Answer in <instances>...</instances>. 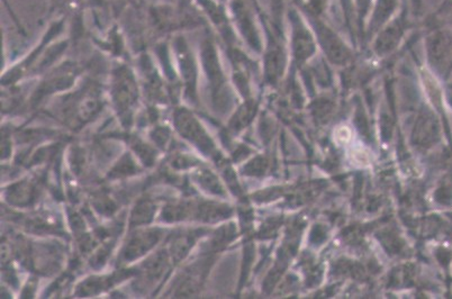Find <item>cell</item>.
Listing matches in <instances>:
<instances>
[{"label": "cell", "mask_w": 452, "mask_h": 299, "mask_svg": "<svg viewBox=\"0 0 452 299\" xmlns=\"http://www.w3.org/2000/svg\"><path fill=\"white\" fill-rule=\"evenodd\" d=\"M446 99H447L448 104L452 110V83H450L448 88L446 89Z\"/></svg>", "instance_id": "30bf717a"}, {"label": "cell", "mask_w": 452, "mask_h": 299, "mask_svg": "<svg viewBox=\"0 0 452 299\" xmlns=\"http://www.w3.org/2000/svg\"><path fill=\"white\" fill-rule=\"evenodd\" d=\"M412 3V7L414 11H421V6H422V0H411Z\"/></svg>", "instance_id": "8fae6325"}, {"label": "cell", "mask_w": 452, "mask_h": 299, "mask_svg": "<svg viewBox=\"0 0 452 299\" xmlns=\"http://www.w3.org/2000/svg\"><path fill=\"white\" fill-rule=\"evenodd\" d=\"M426 51L434 71L447 73L452 65V30L448 26L434 27L426 35Z\"/></svg>", "instance_id": "7a4b0ae2"}, {"label": "cell", "mask_w": 452, "mask_h": 299, "mask_svg": "<svg viewBox=\"0 0 452 299\" xmlns=\"http://www.w3.org/2000/svg\"><path fill=\"white\" fill-rule=\"evenodd\" d=\"M290 24V44L298 62H305L314 56L317 41L314 32L301 14L293 9L288 14Z\"/></svg>", "instance_id": "3957f363"}, {"label": "cell", "mask_w": 452, "mask_h": 299, "mask_svg": "<svg viewBox=\"0 0 452 299\" xmlns=\"http://www.w3.org/2000/svg\"><path fill=\"white\" fill-rule=\"evenodd\" d=\"M285 65L286 53L282 38L277 32L276 26L272 25V34L270 35V42L266 54V75L268 80L272 83L279 80Z\"/></svg>", "instance_id": "8992f818"}, {"label": "cell", "mask_w": 452, "mask_h": 299, "mask_svg": "<svg viewBox=\"0 0 452 299\" xmlns=\"http://www.w3.org/2000/svg\"><path fill=\"white\" fill-rule=\"evenodd\" d=\"M410 27L406 11L397 13L375 34L374 51L379 56H387L401 44Z\"/></svg>", "instance_id": "277c9868"}, {"label": "cell", "mask_w": 452, "mask_h": 299, "mask_svg": "<svg viewBox=\"0 0 452 299\" xmlns=\"http://www.w3.org/2000/svg\"><path fill=\"white\" fill-rule=\"evenodd\" d=\"M438 199L441 201L442 204L451 203L452 201V184L448 182L444 184L443 187L440 188L438 192Z\"/></svg>", "instance_id": "9c48e42d"}, {"label": "cell", "mask_w": 452, "mask_h": 299, "mask_svg": "<svg viewBox=\"0 0 452 299\" xmlns=\"http://www.w3.org/2000/svg\"><path fill=\"white\" fill-rule=\"evenodd\" d=\"M399 13V0H373L368 19L367 32L375 35Z\"/></svg>", "instance_id": "52a82bcc"}, {"label": "cell", "mask_w": 452, "mask_h": 299, "mask_svg": "<svg viewBox=\"0 0 452 299\" xmlns=\"http://www.w3.org/2000/svg\"><path fill=\"white\" fill-rule=\"evenodd\" d=\"M441 137V124L436 112L430 108H424L418 114L415 124L413 140L423 147L434 145Z\"/></svg>", "instance_id": "5b68a950"}, {"label": "cell", "mask_w": 452, "mask_h": 299, "mask_svg": "<svg viewBox=\"0 0 452 299\" xmlns=\"http://www.w3.org/2000/svg\"><path fill=\"white\" fill-rule=\"evenodd\" d=\"M305 17L314 32L317 44L322 48L327 59L339 65L346 64L351 58V51L344 41L323 21L322 17L311 14H306Z\"/></svg>", "instance_id": "6da1fadb"}, {"label": "cell", "mask_w": 452, "mask_h": 299, "mask_svg": "<svg viewBox=\"0 0 452 299\" xmlns=\"http://www.w3.org/2000/svg\"><path fill=\"white\" fill-rule=\"evenodd\" d=\"M356 3V13L359 16V21H364V17L369 15L370 9H371V5H373V0H354Z\"/></svg>", "instance_id": "ba28073f"}]
</instances>
